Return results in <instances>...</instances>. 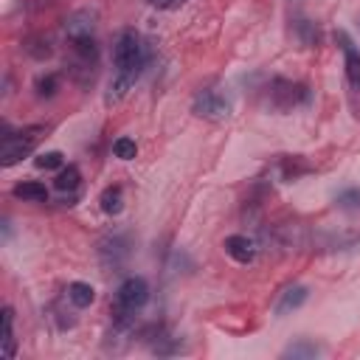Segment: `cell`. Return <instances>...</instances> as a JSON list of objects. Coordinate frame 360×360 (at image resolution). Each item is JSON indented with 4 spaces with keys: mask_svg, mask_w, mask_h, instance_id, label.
Instances as JSON below:
<instances>
[{
    "mask_svg": "<svg viewBox=\"0 0 360 360\" xmlns=\"http://www.w3.org/2000/svg\"><path fill=\"white\" fill-rule=\"evenodd\" d=\"M146 301H149V284H146V278H141V276L124 278V281L118 284V290H115L112 321H115L118 326H129L132 315H135Z\"/></svg>",
    "mask_w": 360,
    "mask_h": 360,
    "instance_id": "6da1fadb",
    "label": "cell"
},
{
    "mask_svg": "<svg viewBox=\"0 0 360 360\" xmlns=\"http://www.w3.org/2000/svg\"><path fill=\"white\" fill-rule=\"evenodd\" d=\"M112 65H115V76L138 79V73L143 68V39L132 28L118 34V39L112 45Z\"/></svg>",
    "mask_w": 360,
    "mask_h": 360,
    "instance_id": "7a4b0ae2",
    "label": "cell"
},
{
    "mask_svg": "<svg viewBox=\"0 0 360 360\" xmlns=\"http://www.w3.org/2000/svg\"><path fill=\"white\" fill-rule=\"evenodd\" d=\"M39 132H42V127H25V129H20V132H8V135H3V146H0V160H3V166L8 169V166H14V163H20L22 158H28L31 152H34V146H37V141H39Z\"/></svg>",
    "mask_w": 360,
    "mask_h": 360,
    "instance_id": "3957f363",
    "label": "cell"
},
{
    "mask_svg": "<svg viewBox=\"0 0 360 360\" xmlns=\"http://www.w3.org/2000/svg\"><path fill=\"white\" fill-rule=\"evenodd\" d=\"M191 110H194V115H200V118L222 121V118L231 115V98H228L222 90H217V87H205V90H200V93L194 96Z\"/></svg>",
    "mask_w": 360,
    "mask_h": 360,
    "instance_id": "277c9868",
    "label": "cell"
},
{
    "mask_svg": "<svg viewBox=\"0 0 360 360\" xmlns=\"http://www.w3.org/2000/svg\"><path fill=\"white\" fill-rule=\"evenodd\" d=\"M335 42L343 51V68H346V84L352 98L360 96V48L352 42V37L346 31H335Z\"/></svg>",
    "mask_w": 360,
    "mask_h": 360,
    "instance_id": "5b68a950",
    "label": "cell"
},
{
    "mask_svg": "<svg viewBox=\"0 0 360 360\" xmlns=\"http://www.w3.org/2000/svg\"><path fill=\"white\" fill-rule=\"evenodd\" d=\"M65 34H68L70 42H87V39H96V14L87 11V8L73 11V14L65 20Z\"/></svg>",
    "mask_w": 360,
    "mask_h": 360,
    "instance_id": "8992f818",
    "label": "cell"
},
{
    "mask_svg": "<svg viewBox=\"0 0 360 360\" xmlns=\"http://www.w3.org/2000/svg\"><path fill=\"white\" fill-rule=\"evenodd\" d=\"M222 248H225V253H228L233 262H239V264H250V262L256 259V242H253L250 236H245V233H231V236H225Z\"/></svg>",
    "mask_w": 360,
    "mask_h": 360,
    "instance_id": "52a82bcc",
    "label": "cell"
},
{
    "mask_svg": "<svg viewBox=\"0 0 360 360\" xmlns=\"http://www.w3.org/2000/svg\"><path fill=\"white\" fill-rule=\"evenodd\" d=\"M273 98H276V107L290 110V107H295L298 101H307V98H309V93H307V87H304V84H292V82L278 79V82L273 84Z\"/></svg>",
    "mask_w": 360,
    "mask_h": 360,
    "instance_id": "ba28073f",
    "label": "cell"
},
{
    "mask_svg": "<svg viewBox=\"0 0 360 360\" xmlns=\"http://www.w3.org/2000/svg\"><path fill=\"white\" fill-rule=\"evenodd\" d=\"M307 298H309V290H307L304 284H292V287H287V290L281 292L278 304H276V315H287V312H292V309L304 307V304H307Z\"/></svg>",
    "mask_w": 360,
    "mask_h": 360,
    "instance_id": "9c48e42d",
    "label": "cell"
},
{
    "mask_svg": "<svg viewBox=\"0 0 360 360\" xmlns=\"http://www.w3.org/2000/svg\"><path fill=\"white\" fill-rule=\"evenodd\" d=\"M11 194H14L17 200H25V202H45V200H48V188H45L42 183H37V180H22V183H17V186L11 188Z\"/></svg>",
    "mask_w": 360,
    "mask_h": 360,
    "instance_id": "30bf717a",
    "label": "cell"
},
{
    "mask_svg": "<svg viewBox=\"0 0 360 360\" xmlns=\"http://www.w3.org/2000/svg\"><path fill=\"white\" fill-rule=\"evenodd\" d=\"M68 301H70L76 309L90 307V304L96 301V290H93V284H87V281H70V284H68Z\"/></svg>",
    "mask_w": 360,
    "mask_h": 360,
    "instance_id": "8fae6325",
    "label": "cell"
},
{
    "mask_svg": "<svg viewBox=\"0 0 360 360\" xmlns=\"http://www.w3.org/2000/svg\"><path fill=\"white\" fill-rule=\"evenodd\" d=\"M101 211L110 214V217H118L124 211V191L121 186H110L101 191Z\"/></svg>",
    "mask_w": 360,
    "mask_h": 360,
    "instance_id": "7c38bea8",
    "label": "cell"
},
{
    "mask_svg": "<svg viewBox=\"0 0 360 360\" xmlns=\"http://www.w3.org/2000/svg\"><path fill=\"white\" fill-rule=\"evenodd\" d=\"M0 343H3V357L6 360H11L14 357V312H11V307H6L3 309V335H0Z\"/></svg>",
    "mask_w": 360,
    "mask_h": 360,
    "instance_id": "4fadbf2b",
    "label": "cell"
},
{
    "mask_svg": "<svg viewBox=\"0 0 360 360\" xmlns=\"http://www.w3.org/2000/svg\"><path fill=\"white\" fill-rule=\"evenodd\" d=\"M79 183H82V172H79V166H62L59 169V174H56V180H53V186L59 188V191H76L79 188Z\"/></svg>",
    "mask_w": 360,
    "mask_h": 360,
    "instance_id": "5bb4252c",
    "label": "cell"
},
{
    "mask_svg": "<svg viewBox=\"0 0 360 360\" xmlns=\"http://www.w3.org/2000/svg\"><path fill=\"white\" fill-rule=\"evenodd\" d=\"M318 354H321V346L312 340H304V338L284 349V357H292V360H307V357H318Z\"/></svg>",
    "mask_w": 360,
    "mask_h": 360,
    "instance_id": "9a60e30c",
    "label": "cell"
},
{
    "mask_svg": "<svg viewBox=\"0 0 360 360\" xmlns=\"http://www.w3.org/2000/svg\"><path fill=\"white\" fill-rule=\"evenodd\" d=\"M309 172V163H304L301 158H284L281 160V177L284 180H295L298 174H307Z\"/></svg>",
    "mask_w": 360,
    "mask_h": 360,
    "instance_id": "2e32d148",
    "label": "cell"
},
{
    "mask_svg": "<svg viewBox=\"0 0 360 360\" xmlns=\"http://www.w3.org/2000/svg\"><path fill=\"white\" fill-rule=\"evenodd\" d=\"M335 202H338V208H343V211H360V188H349V191L338 194Z\"/></svg>",
    "mask_w": 360,
    "mask_h": 360,
    "instance_id": "e0dca14e",
    "label": "cell"
},
{
    "mask_svg": "<svg viewBox=\"0 0 360 360\" xmlns=\"http://www.w3.org/2000/svg\"><path fill=\"white\" fill-rule=\"evenodd\" d=\"M112 152H115V158H121V160H132V158L138 155V146H135L132 138H118V141L112 143Z\"/></svg>",
    "mask_w": 360,
    "mask_h": 360,
    "instance_id": "ac0fdd59",
    "label": "cell"
},
{
    "mask_svg": "<svg viewBox=\"0 0 360 360\" xmlns=\"http://www.w3.org/2000/svg\"><path fill=\"white\" fill-rule=\"evenodd\" d=\"M34 163L39 169H62L65 166V158H62V152H42V155H37Z\"/></svg>",
    "mask_w": 360,
    "mask_h": 360,
    "instance_id": "d6986e66",
    "label": "cell"
},
{
    "mask_svg": "<svg viewBox=\"0 0 360 360\" xmlns=\"http://www.w3.org/2000/svg\"><path fill=\"white\" fill-rule=\"evenodd\" d=\"M56 87H59V79H56L53 73L42 76V79L37 82V93H39V96H45V98H51V96L56 93Z\"/></svg>",
    "mask_w": 360,
    "mask_h": 360,
    "instance_id": "ffe728a7",
    "label": "cell"
},
{
    "mask_svg": "<svg viewBox=\"0 0 360 360\" xmlns=\"http://www.w3.org/2000/svg\"><path fill=\"white\" fill-rule=\"evenodd\" d=\"M152 8H158V11H174V8H180V6H186V0H146Z\"/></svg>",
    "mask_w": 360,
    "mask_h": 360,
    "instance_id": "44dd1931",
    "label": "cell"
}]
</instances>
